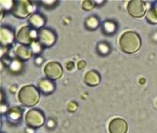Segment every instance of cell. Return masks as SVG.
I'll list each match as a JSON object with an SVG mask.
<instances>
[{
  "label": "cell",
  "instance_id": "1",
  "mask_svg": "<svg viewBox=\"0 0 157 133\" xmlns=\"http://www.w3.org/2000/svg\"><path fill=\"white\" fill-rule=\"evenodd\" d=\"M141 46V39L139 35L134 31H126L120 38V47L127 53L133 54L139 50Z\"/></svg>",
  "mask_w": 157,
  "mask_h": 133
},
{
  "label": "cell",
  "instance_id": "2",
  "mask_svg": "<svg viewBox=\"0 0 157 133\" xmlns=\"http://www.w3.org/2000/svg\"><path fill=\"white\" fill-rule=\"evenodd\" d=\"M18 98L25 106H34L40 100V94L33 85H26L20 89Z\"/></svg>",
  "mask_w": 157,
  "mask_h": 133
},
{
  "label": "cell",
  "instance_id": "3",
  "mask_svg": "<svg viewBox=\"0 0 157 133\" xmlns=\"http://www.w3.org/2000/svg\"><path fill=\"white\" fill-rule=\"evenodd\" d=\"M25 123L31 127H40L44 123V116L39 110H30L25 114Z\"/></svg>",
  "mask_w": 157,
  "mask_h": 133
},
{
  "label": "cell",
  "instance_id": "4",
  "mask_svg": "<svg viewBox=\"0 0 157 133\" xmlns=\"http://www.w3.org/2000/svg\"><path fill=\"white\" fill-rule=\"evenodd\" d=\"M33 10V5L29 1H17L14 3L12 7V12L15 16L19 18H25L27 17Z\"/></svg>",
  "mask_w": 157,
  "mask_h": 133
},
{
  "label": "cell",
  "instance_id": "5",
  "mask_svg": "<svg viewBox=\"0 0 157 133\" xmlns=\"http://www.w3.org/2000/svg\"><path fill=\"white\" fill-rule=\"evenodd\" d=\"M127 10L131 16L140 18L146 12V4L140 0H132L127 5Z\"/></svg>",
  "mask_w": 157,
  "mask_h": 133
},
{
  "label": "cell",
  "instance_id": "6",
  "mask_svg": "<svg viewBox=\"0 0 157 133\" xmlns=\"http://www.w3.org/2000/svg\"><path fill=\"white\" fill-rule=\"evenodd\" d=\"M62 67L59 62H51L46 64L44 68V74L45 76L50 79H59L62 76Z\"/></svg>",
  "mask_w": 157,
  "mask_h": 133
},
{
  "label": "cell",
  "instance_id": "7",
  "mask_svg": "<svg viewBox=\"0 0 157 133\" xmlns=\"http://www.w3.org/2000/svg\"><path fill=\"white\" fill-rule=\"evenodd\" d=\"M36 37V33L34 30L28 26H23L19 29L17 33V41L24 44L31 43Z\"/></svg>",
  "mask_w": 157,
  "mask_h": 133
},
{
  "label": "cell",
  "instance_id": "8",
  "mask_svg": "<svg viewBox=\"0 0 157 133\" xmlns=\"http://www.w3.org/2000/svg\"><path fill=\"white\" fill-rule=\"evenodd\" d=\"M39 42L41 46L49 47L55 42L56 41V35L54 34L53 31H51L50 29L44 28L39 32Z\"/></svg>",
  "mask_w": 157,
  "mask_h": 133
},
{
  "label": "cell",
  "instance_id": "9",
  "mask_svg": "<svg viewBox=\"0 0 157 133\" xmlns=\"http://www.w3.org/2000/svg\"><path fill=\"white\" fill-rule=\"evenodd\" d=\"M110 133H126L127 132V123L121 118H115L109 124Z\"/></svg>",
  "mask_w": 157,
  "mask_h": 133
},
{
  "label": "cell",
  "instance_id": "10",
  "mask_svg": "<svg viewBox=\"0 0 157 133\" xmlns=\"http://www.w3.org/2000/svg\"><path fill=\"white\" fill-rule=\"evenodd\" d=\"M101 78L96 71H89L85 75V82L90 86H96L100 83Z\"/></svg>",
  "mask_w": 157,
  "mask_h": 133
},
{
  "label": "cell",
  "instance_id": "11",
  "mask_svg": "<svg viewBox=\"0 0 157 133\" xmlns=\"http://www.w3.org/2000/svg\"><path fill=\"white\" fill-rule=\"evenodd\" d=\"M0 40H1V43L4 46L10 44L13 42V34L12 32L8 28H1V33H0Z\"/></svg>",
  "mask_w": 157,
  "mask_h": 133
},
{
  "label": "cell",
  "instance_id": "12",
  "mask_svg": "<svg viewBox=\"0 0 157 133\" xmlns=\"http://www.w3.org/2000/svg\"><path fill=\"white\" fill-rule=\"evenodd\" d=\"M39 88L42 93L49 94L54 91V84L48 79H41L39 81Z\"/></svg>",
  "mask_w": 157,
  "mask_h": 133
},
{
  "label": "cell",
  "instance_id": "13",
  "mask_svg": "<svg viewBox=\"0 0 157 133\" xmlns=\"http://www.w3.org/2000/svg\"><path fill=\"white\" fill-rule=\"evenodd\" d=\"M15 54L18 58H20L21 60H27L30 58V51L28 50L26 47L18 46L15 48Z\"/></svg>",
  "mask_w": 157,
  "mask_h": 133
},
{
  "label": "cell",
  "instance_id": "14",
  "mask_svg": "<svg viewBox=\"0 0 157 133\" xmlns=\"http://www.w3.org/2000/svg\"><path fill=\"white\" fill-rule=\"evenodd\" d=\"M29 23L34 26V27H40L44 24V19L42 16L39 15V14H34L29 19Z\"/></svg>",
  "mask_w": 157,
  "mask_h": 133
},
{
  "label": "cell",
  "instance_id": "15",
  "mask_svg": "<svg viewBox=\"0 0 157 133\" xmlns=\"http://www.w3.org/2000/svg\"><path fill=\"white\" fill-rule=\"evenodd\" d=\"M147 20L151 24H156L157 23V9L152 8L148 11Z\"/></svg>",
  "mask_w": 157,
  "mask_h": 133
},
{
  "label": "cell",
  "instance_id": "16",
  "mask_svg": "<svg viewBox=\"0 0 157 133\" xmlns=\"http://www.w3.org/2000/svg\"><path fill=\"white\" fill-rule=\"evenodd\" d=\"M86 25L87 26L90 28V29H94L98 26L99 25V22H98V19L94 16H90L87 20H86Z\"/></svg>",
  "mask_w": 157,
  "mask_h": 133
},
{
  "label": "cell",
  "instance_id": "17",
  "mask_svg": "<svg viewBox=\"0 0 157 133\" xmlns=\"http://www.w3.org/2000/svg\"><path fill=\"white\" fill-rule=\"evenodd\" d=\"M116 29V25L112 22H105L104 24V30L105 33H113Z\"/></svg>",
  "mask_w": 157,
  "mask_h": 133
},
{
  "label": "cell",
  "instance_id": "18",
  "mask_svg": "<svg viewBox=\"0 0 157 133\" xmlns=\"http://www.w3.org/2000/svg\"><path fill=\"white\" fill-rule=\"evenodd\" d=\"M10 118L11 120H17L21 117V111L18 110V109H11L10 111V114H9Z\"/></svg>",
  "mask_w": 157,
  "mask_h": 133
},
{
  "label": "cell",
  "instance_id": "19",
  "mask_svg": "<svg viewBox=\"0 0 157 133\" xmlns=\"http://www.w3.org/2000/svg\"><path fill=\"white\" fill-rule=\"evenodd\" d=\"M98 50L100 53H102V54H106L109 50V46H108V44L105 43V42H102V43H100L99 46H98Z\"/></svg>",
  "mask_w": 157,
  "mask_h": 133
},
{
  "label": "cell",
  "instance_id": "20",
  "mask_svg": "<svg viewBox=\"0 0 157 133\" xmlns=\"http://www.w3.org/2000/svg\"><path fill=\"white\" fill-rule=\"evenodd\" d=\"M94 5L95 4H94L93 1H84L82 7L86 10H92L94 8Z\"/></svg>",
  "mask_w": 157,
  "mask_h": 133
},
{
  "label": "cell",
  "instance_id": "21",
  "mask_svg": "<svg viewBox=\"0 0 157 133\" xmlns=\"http://www.w3.org/2000/svg\"><path fill=\"white\" fill-rule=\"evenodd\" d=\"M10 68H11V70H13V71H19L20 68H21V64H20L19 62L15 61V62H13L11 63Z\"/></svg>",
  "mask_w": 157,
  "mask_h": 133
},
{
  "label": "cell",
  "instance_id": "22",
  "mask_svg": "<svg viewBox=\"0 0 157 133\" xmlns=\"http://www.w3.org/2000/svg\"><path fill=\"white\" fill-rule=\"evenodd\" d=\"M32 49H33L34 52H40V43L34 42L32 43Z\"/></svg>",
  "mask_w": 157,
  "mask_h": 133
},
{
  "label": "cell",
  "instance_id": "23",
  "mask_svg": "<svg viewBox=\"0 0 157 133\" xmlns=\"http://www.w3.org/2000/svg\"><path fill=\"white\" fill-rule=\"evenodd\" d=\"M68 108H69V111H75V110H76V108H77V105L75 104V103L72 102V103H70V104H69Z\"/></svg>",
  "mask_w": 157,
  "mask_h": 133
},
{
  "label": "cell",
  "instance_id": "24",
  "mask_svg": "<svg viewBox=\"0 0 157 133\" xmlns=\"http://www.w3.org/2000/svg\"><path fill=\"white\" fill-rule=\"evenodd\" d=\"M85 66H86V62H85L84 61H80V62H78V63H77V67H78L79 69H83Z\"/></svg>",
  "mask_w": 157,
  "mask_h": 133
},
{
  "label": "cell",
  "instance_id": "25",
  "mask_svg": "<svg viewBox=\"0 0 157 133\" xmlns=\"http://www.w3.org/2000/svg\"><path fill=\"white\" fill-rule=\"evenodd\" d=\"M66 67H67V69H68V70H72V69H73V67H74V63L70 62H68V63H67V66H66Z\"/></svg>",
  "mask_w": 157,
  "mask_h": 133
},
{
  "label": "cell",
  "instance_id": "26",
  "mask_svg": "<svg viewBox=\"0 0 157 133\" xmlns=\"http://www.w3.org/2000/svg\"><path fill=\"white\" fill-rule=\"evenodd\" d=\"M41 62H42V58H38V60H37V63H38V64H40Z\"/></svg>",
  "mask_w": 157,
  "mask_h": 133
}]
</instances>
